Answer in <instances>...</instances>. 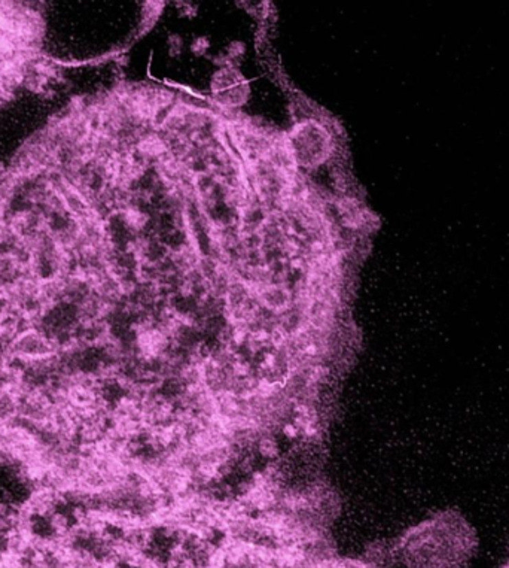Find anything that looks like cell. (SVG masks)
Wrapping results in <instances>:
<instances>
[{
  "label": "cell",
  "mask_w": 509,
  "mask_h": 568,
  "mask_svg": "<svg viewBox=\"0 0 509 568\" xmlns=\"http://www.w3.org/2000/svg\"><path fill=\"white\" fill-rule=\"evenodd\" d=\"M295 160L302 166L320 164L329 153L328 131L315 122H304L289 136Z\"/></svg>",
  "instance_id": "obj_1"
},
{
  "label": "cell",
  "mask_w": 509,
  "mask_h": 568,
  "mask_svg": "<svg viewBox=\"0 0 509 568\" xmlns=\"http://www.w3.org/2000/svg\"><path fill=\"white\" fill-rule=\"evenodd\" d=\"M243 75H241L236 67H231V66H225L222 67L220 70H218L216 74H214L213 79H212V91L213 94H220L223 91L229 90V88L236 87L243 81Z\"/></svg>",
  "instance_id": "obj_2"
},
{
  "label": "cell",
  "mask_w": 509,
  "mask_h": 568,
  "mask_svg": "<svg viewBox=\"0 0 509 568\" xmlns=\"http://www.w3.org/2000/svg\"><path fill=\"white\" fill-rule=\"evenodd\" d=\"M139 153L145 158H159L168 153L166 142L157 135H148L142 138L137 144Z\"/></svg>",
  "instance_id": "obj_3"
},
{
  "label": "cell",
  "mask_w": 509,
  "mask_h": 568,
  "mask_svg": "<svg viewBox=\"0 0 509 568\" xmlns=\"http://www.w3.org/2000/svg\"><path fill=\"white\" fill-rule=\"evenodd\" d=\"M124 221L128 227L134 230H140L146 226L148 215L143 214L139 209H127L124 212Z\"/></svg>",
  "instance_id": "obj_4"
},
{
  "label": "cell",
  "mask_w": 509,
  "mask_h": 568,
  "mask_svg": "<svg viewBox=\"0 0 509 568\" xmlns=\"http://www.w3.org/2000/svg\"><path fill=\"white\" fill-rule=\"evenodd\" d=\"M207 48H209V41L205 38H199L192 43V51L199 56L204 54V52L207 51Z\"/></svg>",
  "instance_id": "obj_5"
},
{
  "label": "cell",
  "mask_w": 509,
  "mask_h": 568,
  "mask_svg": "<svg viewBox=\"0 0 509 568\" xmlns=\"http://www.w3.org/2000/svg\"><path fill=\"white\" fill-rule=\"evenodd\" d=\"M245 52V45L243 43H240V42H234V43H231L229 45V48H228V58L231 60V58H234V57H238V56H241Z\"/></svg>",
  "instance_id": "obj_6"
},
{
  "label": "cell",
  "mask_w": 509,
  "mask_h": 568,
  "mask_svg": "<svg viewBox=\"0 0 509 568\" xmlns=\"http://www.w3.org/2000/svg\"><path fill=\"white\" fill-rule=\"evenodd\" d=\"M181 51H182V41L177 36V34H174V36L170 38V52H172L173 56H177Z\"/></svg>",
  "instance_id": "obj_7"
}]
</instances>
